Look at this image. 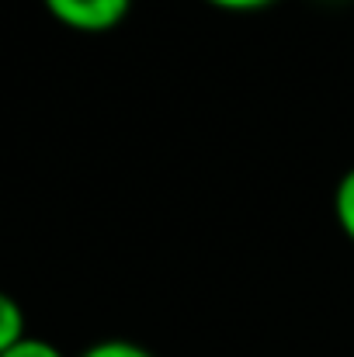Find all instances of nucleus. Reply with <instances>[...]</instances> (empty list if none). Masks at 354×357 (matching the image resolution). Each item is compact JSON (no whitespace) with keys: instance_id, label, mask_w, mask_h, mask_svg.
<instances>
[{"instance_id":"obj_3","label":"nucleus","mask_w":354,"mask_h":357,"mask_svg":"<svg viewBox=\"0 0 354 357\" xmlns=\"http://www.w3.org/2000/svg\"><path fill=\"white\" fill-rule=\"evenodd\" d=\"M21 337H28V330H24V309L17 305L14 295L0 291V354L10 351Z\"/></svg>"},{"instance_id":"obj_4","label":"nucleus","mask_w":354,"mask_h":357,"mask_svg":"<svg viewBox=\"0 0 354 357\" xmlns=\"http://www.w3.org/2000/svg\"><path fill=\"white\" fill-rule=\"evenodd\" d=\"M77 357H156L153 351H146L142 344L135 340H125V337H108V340H98L91 347H84Z\"/></svg>"},{"instance_id":"obj_6","label":"nucleus","mask_w":354,"mask_h":357,"mask_svg":"<svg viewBox=\"0 0 354 357\" xmlns=\"http://www.w3.org/2000/svg\"><path fill=\"white\" fill-rule=\"evenodd\" d=\"M209 7L216 10H226V14H257V10H267L271 3L278 0H205Z\"/></svg>"},{"instance_id":"obj_5","label":"nucleus","mask_w":354,"mask_h":357,"mask_svg":"<svg viewBox=\"0 0 354 357\" xmlns=\"http://www.w3.org/2000/svg\"><path fill=\"white\" fill-rule=\"evenodd\" d=\"M0 357H66L52 340H42V337H21L10 351H3Z\"/></svg>"},{"instance_id":"obj_1","label":"nucleus","mask_w":354,"mask_h":357,"mask_svg":"<svg viewBox=\"0 0 354 357\" xmlns=\"http://www.w3.org/2000/svg\"><path fill=\"white\" fill-rule=\"evenodd\" d=\"M42 3L63 28L84 35L115 31L132 10V0H42Z\"/></svg>"},{"instance_id":"obj_2","label":"nucleus","mask_w":354,"mask_h":357,"mask_svg":"<svg viewBox=\"0 0 354 357\" xmlns=\"http://www.w3.org/2000/svg\"><path fill=\"white\" fill-rule=\"evenodd\" d=\"M334 219H337V229L354 246V167L341 174V181L334 188Z\"/></svg>"}]
</instances>
